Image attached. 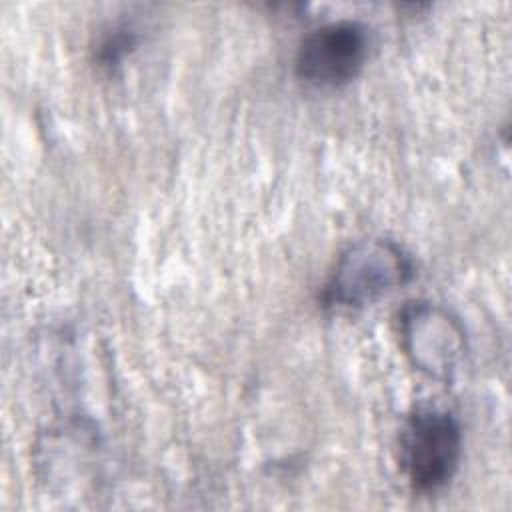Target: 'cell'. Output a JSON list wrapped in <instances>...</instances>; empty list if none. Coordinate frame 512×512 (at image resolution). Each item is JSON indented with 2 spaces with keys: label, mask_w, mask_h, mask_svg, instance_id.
<instances>
[{
  "label": "cell",
  "mask_w": 512,
  "mask_h": 512,
  "mask_svg": "<svg viewBox=\"0 0 512 512\" xmlns=\"http://www.w3.org/2000/svg\"><path fill=\"white\" fill-rule=\"evenodd\" d=\"M134 46V34L130 30H114L108 34L100 48H98V60L102 64H114L118 62L130 48Z\"/></svg>",
  "instance_id": "5"
},
{
  "label": "cell",
  "mask_w": 512,
  "mask_h": 512,
  "mask_svg": "<svg viewBox=\"0 0 512 512\" xmlns=\"http://www.w3.org/2000/svg\"><path fill=\"white\" fill-rule=\"evenodd\" d=\"M398 336L408 360L430 378L448 382L466 356V330L444 306L412 300L398 314Z\"/></svg>",
  "instance_id": "3"
},
{
  "label": "cell",
  "mask_w": 512,
  "mask_h": 512,
  "mask_svg": "<svg viewBox=\"0 0 512 512\" xmlns=\"http://www.w3.org/2000/svg\"><path fill=\"white\" fill-rule=\"evenodd\" d=\"M368 28L356 20L326 22L304 36L296 50V76L314 88L352 82L368 60Z\"/></svg>",
  "instance_id": "4"
},
{
  "label": "cell",
  "mask_w": 512,
  "mask_h": 512,
  "mask_svg": "<svg viewBox=\"0 0 512 512\" xmlns=\"http://www.w3.org/2000/svg\"><path fill=\"white\" fill-rule=\"evenodd\" d=\"M414 276V262L408 252L388 238H366L350 244L338 258L322 300L326 306L364 308Z\"/></svg>",
  "instance_id": "1"
},
{
  "label": "cell",
  "mask_w": 512,
  "mask_h": 512,
  "mask_svg": "<svg viewBox=\"0 0 512 512\" xmlns=\"http://www.w3.org/2000/svg\"><path fill=\"white\" fill-rule=\"evenodd\" d=\"M462 458L458 418L436 406L414 408L400 430V466L410 486L434 492L446 486Z\"/></svg>",
  "instance_id": "2"
}]
</instances>
